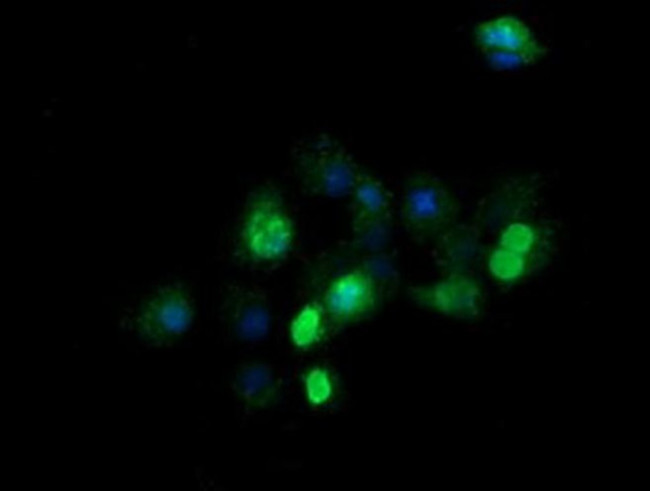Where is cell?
<instances>
[{
    "mask_svg": "<svg viewBox=\"0 0 650 491\" xmlns=\"http://www.w3.org/2000/svg\"><path fill=\"white\" fill-rule=\"evenodd\" d=\"M293 239V220L281 197L273 190L263 189L247 201L231 253L241 264L266 269L288 254Z\"/></svg>",
    "mask_w": 650,
    "mask_h": 491,
    "instance_id": "6da1fadb",
    "label": "cell"
},
{
    "mask_svg": "<svg viewBox=\"0 0 650 491\" xmlns=\"http://www.w3.org/2000/svg\"><path fill=\"white\" fill-rule=\"evenodd\" d=\"M121 320V326L143 343L163 346L191 328L193 299L182 283H162L145 292Z\"/></svg>",
    "mask_w": 650,
    "mask_h": 491,
    "instance_id": "7a4b0ae2",
    "label": "cell"
},
{
    "mask_svg": "<svg viewBox=\"0 0 650 491\" xmlns=\"http://www.w3.org/2000/svg\"><path fill=\"white\" fill-rule=\"evenodd\" d=\"M291 160L304 189L330 198L350 195L361 173L350 151L324 132L296 141Z\"/></svg>",
    "mask_w": 650,
    "mask_h": 491,
    "instance_id": "3957f363",
    "label": "cell"
},
{
    "mask_svg": "<svg viewBox=\"0 0 650 491\" xmlns=\"http://www.w3.org/2000/svg\"><path fill=\"white\" fill-rule=\"evenodd\" d=\"M399 215L406 231L418 241L437 239L455 225L459 203L439 176L411 171L401 184Z\"/></svg>",
    "mask_w": 650,
    "mask_h": 491,
    "instance_id": "277c9868",
    "label": "cell"
},
{
    "mask_svg": "<svg viewBox=\"0 0 650 491\" xmlns=\"http://www.w3.org/2000/svg\"><path fill=\"white\" fill-rule=\"evenodd\" d=\"M219 312L224 332L239 345L256 346L270 333L271 300L261 285L239 282L226 285Z\"/></svg>",
    "mask_w": 650,
    "mask_h": 491,
    "instance_id": "5b68a950",
    "label": "cell"
},
{
    "mask_svg": "<svg viewBox=\"0 0 650 491\" xmlns=\"http://www.w3.org/2000/svg\"><path fill=\"white\" fill-rule=\"evenodd\" d=\"M541 175L510 180L478 203L474 224L482 235L495 236L516 222L532 204L542 184Z\"/></svg>",
    "mask_w": 650,
    "mask_h": 491,
    "instance_id": "8992f818",
    "label": "cell"
},
{
    "mask_svg": "<svg viewBox=\"0 0 650 491\" xmlns=\"http://www.w3.org/2000/svg\"><path fill=\"white\" fill-rule=\"evenodd\" d=\"M281 383L279 370L265 361H244L230 378V390L244 418L266 409L275 398Z\"/></svg>",
    "mask_w": 650,
    "mask_h": 491,
    "instance_id": "52a82bcc",
    "label": "cell"
},
{
    "mask_svg": "<svg viewBox=\"0 0 650 491\" xmlns=\"http://www.w3.org/2000/svg\"><path fill=\"white\" fill-rule=\"evenodd\" d=\"M474 35L481 52L517 53L535 63L548 52L529 25L514 15H502L480 22L475 26Z\"/></svg>",
    "mask_w": 650,
    "mask_h": 491,
    "instance_id": "ba28073f",
    "label": "cell"
},
{
    "mask_svg": "<svg viewBox=\"0 0 650 491\" xmlns=\"http://www.w3.org/2000/svg\"><path fill=\"white\" fill-rule=\"evenodd\" d=\"M377 286L361 269L336 278L324 295V309L337 321H350L368 313L375 305Z\"/></svg>",
    "mask_w": 650,
    "mask_h": 491,
    "instance_id": "9c48e42d",
    "label": "cell"
},
{
    "mask_svg": "<svg viewBox=\"0 0 650 491\" xmlns=\"http://www.w3.org/2000/svg\"><path fill=\"white\" fill-rule=\"evenodd\" d=\"M482 236L474 223L453 225L435 240L433 255L451 274H465L482 255Z\"/></svg>",
    "mask_w": 650,
    "mask_h": 491,
    "instance_id": "30bf717a",
    "label": "cell"
},
{
    "mask_svg": "<svg viewBox=\"0 0 650 491\" xmlns=\"http://www.w3.org/2000/svg\"><path fill=\"white\" fill-rule=\"evenodd\" d=\"M414 294L428 305L456 317H473L478 312L479 288L466 274H450L445 280Z\"/></svg>",
    "mask_w": 650,
    "mask_h": 491,
    "instance_id": "8fae6325",
    "label": "cell"
},
{
    "mask_svg": "<svg viewBox=\"0 0 650 491\" xmlns=\"http://www.w3.org/2000/svg\"><path fill=\"white\" fill-rule=\"evenodd\" d=\"M350 195L352 214L392 217V194L378 178L360 173Z\"/></svg>",
    "mask_w": 650,
    "mask_h": 491,
    "instance_id": "7c38bea8",
    "label": "cell"
},
{
    "mask_svg": "<svg viewBox=\"0 0 650 491\" xmlns=\"http://www.w3.org/2000/svg\"><path fill=\"white\" fill-rule=\"evenodd\" d=\"M352 228L358 246L381 252L392 238V217L352 214Z\"/></svg>",
    "mask_w": 650,
    "mask_h": 491,
    "instance_id": "4fadbf2b",
    "label": "cell"
},
{
    "mask_svg": "<svg viewBox=\"0 0 650 491\" xmlns=\"http://www.w3.org/2000/svg\"><path fill=\"white\" fill-rule=\"evenodd\" d=\"M324 317L322 308L316 303L305 305L292 320L290 336L299 348L314 345L323 333Z\"/></svg>",
    "mask_w": 650,
    "mask_h": 491,
    "instance_id": "5bb4252c",
    "label": "cell"
},
{
    "mask_svg": "<svg viewBox=\"0 0 650 491\" xmlns=\"http://www.w3.org/2000/svg\"><path fill=\"white\" fill-rule=\"evenodd\" d=\"M306 397L313 406H322L330 401L334 385L329 372L322 367L312 368L304 378Z\"/></svg>",
    "mask_w": 650,
    "mask_h": 491,
    "instance_id": "9a60e30c",
    "label": "cell"
},
{
    "mask_svg": "<svg viewBox=\"0 0 650 491\" xmlns=\"http://www.w3.org/2000/svg\"><path fill=\"white\" fill-rule=\"evenodd\" d=\"M525 266L524 255L503 247L494 249L489 257V268L493 275L501 280L518 277Z\"/></svg>",
    "mask_w": 650,
    "mask_h": 491,
    "instance_id": "2e32d148",
    "label": "cell"
},
{
    "mask_svg": "<svg viewBox=\"0 0 650 491\" xmlns=\"http://www.w3.org/2000/svg\"><path fill=\"white\" fill-rule=\"evenodd\" d=\"M499 235L500 247L524 256L535 240L534 229L529 224L520 221L509 224Z\"/></svg>",
    "mask_w": 650,
    "mask_h": 491,
    "instance_id": "e0dca14e",
    "label": "cell"
},
{
    "mask_svg": "<svg viewBox=\"0 0 650 491\" xmlns=\"http://www.w3.org/2000/svg\"><path fill=\"white\" fill-rule=\"evenodd\" d=\"M361 270L370 277L376 286L378 283L393 281L396 277L393 261L383 251L369 253L362 262Z\"/></svg>",
    "mask_w": 650,
    "mask_h": 491,
    "instance_id": "ac0fdd59",
    "label": "cell"
},
{
    "mask_svg": "<svg viewBox=\"0 0 650 491\" xmlns=\"http://www.w3.org/2000/svg\"><path fill=\"white\" fill-rule=\"evenodd\" d=\"M482 53L487 64L498 72L520 70L535 64L530 58L517 53L506 51H485Z\"/></svg>",
    "mask_w": 650,
    "mask_h": 491,
    "instance_id": "d6986e66",
    "label": "cell"
}]
</instances>
